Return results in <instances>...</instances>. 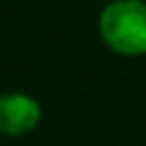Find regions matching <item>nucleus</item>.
<instances>
[{
	"instance_id": "obj_2",
	"label": "nucleus",
	"mask_w": 146,
	"mask_h": 146,
	"mask_svg": "<svg viewBox=\"0 0 146 146\" xmlns=\"http://www.w3.org/2000/svg\"><path fill=\"white\" fill-rule=\"evenodd\" d=\"M41 118V108L31 95L23 92H5L0 95V131L5 133H23L31 131Z\"/></svg>"
},
{
	"instance_id": "obj_1",
	"label": "nucleus",
	"mask_w": 146,
	"mask_h": 146,
	"mask_svg": "<svg viewBox=\"0 0 146 146\" xmlns=\"http://www.w3.org/2000/svg\"><path fill=\"white\" fill-rule=\"evenodd\" d=\"M103 38L123 51L139 54L146 51V3L144 0H113L100 15Z\"/></svg>"
}]
</instances>
